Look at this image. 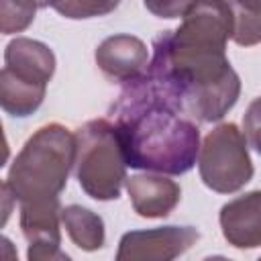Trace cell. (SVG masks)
<instances>
[{"label": "cell", "instance_id": "obj_1", "mask_svg": "<svg viewBox=\"0 0 261 261\" xmlns=\"http://www.w3.org/2000/svg\"><path fill=\"white\" fill-rule=\"evenodd\" d=\"M110 114L128 167L165 175L188 173L200 153L196 120L157 100L141 77L124 84Z\"/></svg>", "mask_w": 261, "mask_h": 261}, {"label": "cell", "instance_id": "obj_2", "mask_svg": "<svg viewBox=\"0 0 261 261\" xmlns=\"http://www.w3.org/2000/svg\"><path fill=\"white\" fill-rule=\"evenodd\" d=\"M75 163V133L59 122L37 128L14 157L4 188L20 202L57 198Z\"/></svg>", "mask_w": 261, "mask_h": 261}, {"label": "cell", "instance_id": "obj_3", "mask_svg": "<svg viewBox=\"0 0 261 261\" xmlns=\"http://www.w3.org/2000/svg\"><path fill=\"white\" fill-rule=\"evenodd\" d=\"M126 157L118 128L108 118L84 122L75 130V179L86 196L108 202L126 184Z\"/></svg>", "mask_w": 261, "mask_h": 261}, {"label": "cell", "instance_id": "obj_4", "mask_svg": "<svg viewBox=\"0 0 261 261\" xmlns=\"http://www.w3.org/2000/svg\"><path fill=\"white\" fill-rule=\"evenodd\" d=\"M245 133L234 122L214 126L202 141L198 171L206 188L216 194H234L253 177V161Z\"/></svg>", "mask_w": 261, "mask_h": 261}, {"label": "cell", "instance_id": "obj_5", "mask_svg": "<svg viewBox=\"0 0 261 261\" xmlns=\"http://www.w3.org/2000/svg\"><path fill=\"white\" fill-rule=\"evenodd\" d=\"M20 230L29 243V261H69L61 251V202L57 198H43L20 202Z\"/></svg>", "mask_w": 261, "mask_h": 261}, {"label": "cell", "instance_id": "obj_6", "mask_svg": "<svg viewBox=\"0 0 261 261\" xmlns=\"http://www.w3.org/2000/svg\"><path fill=\"white\" fill-rule=\"evenodd\" d=\"M200 232L194 226H157L124 232L118 241V261H171L184 255Z\"/></svg>", "mask_w": 261, "mask_h": 261}, {"label": "cell", "instance_id": "obj_7", "mask_svg": "<svg viewBox=\"0 0 261 261\" xmlns=\"http://www.w3.org/2000/svg\"><path fill=\"white\" fill-rule=\"evenodd\" d=\"M94 59L110 82L128 84L147 71L149 49L135 35H112L96 47Z\"/></svg>", "mask_w": 261, "mask_h": 261}, {"label": "cell", "instance_id": "obj_8", "mask_svg": "<svg viewBox=\"0 0 261 261\" xmlns=\"http://www.w3.org/2000/svg\"><path fill=\"white\" fill-rule=\"evenodd\" d=\"M133 210L143 218H165L181 200V188L165 173L145 171L126 177Z\"/></svg>", "mask_w": 261, "mask_h": 261}, {"label": "cell", "instance_id": "obj_9", "mask_svg": "<svg viewBox=\"0 0 261 261\" xmlns=\"http://www.w3.org/2000/svg\"><path fill=\"white\" fill-rule=\"evenodd\" d=\"M222 237L234 249L261 247V190L232 198L218 214Z\"/></svg>", "mask_w": 261, "mask_h": 261}, {"label": "cell", "instance_id": "obj_10", "mask_svg": "<svg viewBox=\"0 0 261 261\" xmlns=\"http://www.w3.org/2000/svg\"><path fill=\"white\" fill-rule=\"evenodd\" d=\"M4 69L24 82L47 86L55 73V55L37 39L16 37L4 49Z\"/></svg>", "mask_w": 261, "mask_h": 261}, {"label": "cell", "instance_id": "obj_11", "mask_svg": "<svg viewBox=\"0 0 261 261\" xmlns=\"http://www.w3.org/2000/svg\"><path fill=\"white\" fill-rule=\"evenodd\" d=\"M61 224L67 230L71 243L80 247L82 251H98L104 247L106 241V230H104V220L100 214L94 210L80 206V204H69L61 208Z\"/></svg>", "mask_w": 261, "mask_h": 261}, {"label": "cell", "instance_id": "obj_12", "mask_svg": "<svg viewBox=\"0 0 261 261\" xmlns=\"http://www.w3.org/2000/svg\"><path fill=\"white\" fill-rule=\"evenodd\" d=\"M45 92H47V86L24 82L2 67V71H0V104L6 114L16 116V118L31 116L43 104Z\"/></svg>", "mask_w": 261, "mask_h": 261}, {"label": "cell", "instance_id": "obj_13", "mask_svg": "<svg viewBox=\"0 0 261 261\" xmlns=\"http://www.w3.org/2000/svg\"><path fill=\"white\" fill-rule=\"evenodd\" d=\"M35 0H0V31L2 35L22 33L31 27L37 12Z\"/></svg>", "mask_w": 261, "mask_h": 261}, {"label": "cell", "instance_id": "obj_14", "mask_svg": "<svg viewBox=\"0 0 261 261\" xmlns=\"http://www.w3.org/2000/svg\"><path fill=\"white\" fill-rule=\"evenodd\" d=\"M120 0H55L53 10L71 20L106 16L118 8Z\"/></svg>", "mask_w": 261, "mask_h": 261}, {"label": "cell", "instance_id": "obj_15", "mask_svg": "<svg viewBox=\"0 0 261 261\" xmlns=\"http://www.w3.org/2000/svg\"><path fill=\"white\" fill-rule=\"evenodd\" d=\"M234 10V29H232V41L241 47H253L261 43V12L243 10L239 6H232Z\"/></svg>", "mask_w": 261, "mask_h": 261}, {"label": "cell", "instance_id": "obj_16", "mask_svg": "<svg viewBox=\"0 0 261 261\" xmlns=\"http://www.w3.org/2000/svg\"><path fill=\"white\" fill-rule=\"evenodd\" d=\"M143 4L157 18H184L196 0H143Z\"/></svg>", "mask_w": 261, "mask_h": 261}, {"label": "cell", "instance_id": "obj_17", "mask_svg": "<svg viewBox=\"0 0 261 261\" xmlns=\"http://www.w3.org/2000/svg\"><path fill=\"white\" fill-rule=\"evenodd\" d=\"M243 130L249 147H253L261 155V96L249 104L243 116Z\"/></svg>", "mask_w": 261, "mask_h": 261}, {"label": "cell", "instance_id": "obj_18", "mask_svg": "<svg viewBox=\"0 0 261 261\" xmlns=\"http://www.w3.org/2000/svg\"><path fill=\"white\" fill-rule=\"evenodd\" d=\"M232 6H239L243 10H251V12H261V0H228Z\"/></svg>", "mask_w": 261, "mask_h": 261}, {"label": "cell", "instance_id": "obj_19", "mask_svg": "<svg viewBox=\"0 0 261 261\" xmlns=\"http://www.w3.org/2000/svg\"><path fill=\"white\" fill-rule=\"evenodd\" d=\"M35 2H37L39 8H47V6H53L55 0H35Z\"/></svg>", "mask_w": 261, "mask_h": 261}]
</instances>
